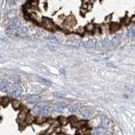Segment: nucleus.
Listing matches in <instances>:
<instances>
[{
    "instance_id": "5",
    "label": "nucleus",
    "mask_w": 135,
    "mask_h": 135,
    "mask_svg": "<svg viewBox=\"0 0 135 135\" xmlns=\"http://www.w3.org/2000/svg\"><path fill=\"white\" fill-rule=\"evenodd\" d=\"M11 94L14 97H19L22 95V88L19 85H14L12 88Z\"/></svg>"
},
{
    "instance_id": "6",
    "label": "nucleus",
    "mask_w": 135,
    "mask_h": 135,
    "mask_svg": "<svg viewBox=\"0 0 135 135\" xmlns=\"http://www.w3.org/2000/svg\"><path fill=\"white\" fill-rule=\"evenodd\" d=\"M95 42L96 41L95 40H88V41L83 42V46L85 48H87V49H95Z\"/></svg>"
},
{
    "instance_id": "11",
    "label": "nucleus",
    "mask_w": 135,
    "mask_h": 135,
    "mask_svg": "<svg viewBox=\"0 0 135 135\" xmlns=\"http://www.w3.org/2000/svg\"><path fill=\"white\" fill-rule=\"evenodd\" d=\"M27 112H28V110H22V111L19 113V115H18V120L19 121H24L26 119V117H27Z\"/></svg>"
},
{
    "instance_id": "2",
    "label": "nucleus",
    "mask_w": 135,
    "mask_h": 135,
    "mask_svg": "<svg viewBox=\"0 0 135 135\" xmlns=\"http://www.w3.org/2000/svg\"><path fill=\"white\" fill-rule=\"evenodd\" d=\"M21 27V22L18 18H13L10 20V22H9V27L8 28L10 29H13V30L16 31L18 30V28Z\"/></svg>"
},
{
    "instance_id": "9",
    "label": "nucleus",
    "mask_w": 135,
    "mask_h": 135,
    "mask_svg": "<svg viewBox=\"0 0 135 135\" xmlns=\"http://www.w3.org/2000/svg\"><path fill=\"white\" fill-rule=\"evenodd\" d=\"M9 89V84L6 80H0V90L2 91L7 92Z\"/></svg>"
},
{
    "instance_id": "13",
    "label": "nucleus",
    "mask_w": 135,
    "mask_h": 135,
    "mask_svg": "<svg viewBox=\"0 0 135 135\" xmlns=\"http://www.w3.org/2000/svg\"><path fill=\"white\" fill-rule=\"evenodd\" d=\"M102 46H103L104 47L110 48L112 46V43L108 38H105V39H103V41H102Z\"/></svg>"
},
{
    "instance_id": "27",
    "label": "nucleus",
    "mask_w": 135,
    "mask_h": 135,
    "mask_svg": "<svg viewBox=\"0 0 135 135\" xmlns=\"http://www.w3.org/2000/svg\"><path fill=\"white\" fill-rule=\"evenodd\" d=\"M57 135H63V134H57Z\"/></svg>"
},
{
    "instance_id": "28",
    "label": "nucleus",
    "mask_w": 135,
    "mask_h": 135,
    "mask_svg": "<svg viewBox=\"0 0 135 135\" xmlns=\"http://www.w3.org/2000/svg\"><path fill=\"white\" fill-rule=\"evenodd\" d=\"M1 119H1V118H0V121H1Z\"/></svg>"
},
{
    "instance_id": "7",
    "label": "nucleus",
    "mask_w": 135,
    "mask_h": 135,
    "mask_svg": "<svg viewBox=\"0 0 135 135\" xmlns=\"http://www.w3.org/2000/svg\"><path fill=\"white\" fill-rule=\"evenodd\" d=\"M65 107H66V104L63 103V102H58V103H56L53 105V109L56 111H61Z\"/></svg>"
},
{
    "instance_id": "8",
    "label": "nucleus",
    "mask_w": 135,
    "mask_h": 135,
    "mask_svg": "<svg viewBox=\"0 0 135 135\" xmlns=\"http://www.w3.org/2000/svg\"><path fill=\"white\" fill-rule=\"evenodd\" d=\"M27 101L31 104H37L40 101V97L36 95H32L27 97Z\"/></svg>"
},
{
    "instance_id": "22",
    "label": "nucleus",
    "mask_w": 135,
    "mask_h": 135,
    "mask_svg": "<svg viewBox=\"0 0 135 135\" xmlns=\"http://www.w3.org/2000/svg\"><path fill=\"white\" fill-rule=\"evenodd\" d=\"M59 123L61 124H64V125H65V124L68 123V119H65V118L64 117H60L59 118Z\"/></svg>"
},
{
    "instance_id": "4",
    "label": "nucleus",
    "mask_w": 135,
    "mask_h": 135,
    "mask_svg": "<svg viewBox=\"0 0 135 135\" xmlns=\"http://www.w3.org/2000/svg\"><path fill=\"white\" fill-rule=\"evenodd\" d=\"M51 108L49 106V105L45 104V105L42 106V108L41 109V110H40L39 115H41L42 116H48L49 115H51Z\"/></svg>"
},
{
    "instance_id": "21",
    "label": "nucleus",
    "mask_w": 135,
    "mask_h": 135,
    "mask_svg": "<svg viewBox=\"0 0 135 135\" xmlns=\"http://www.w3.org/2000/svg\"><path fill=\"white\" fill-rule=\"evenodd\" d=\"M46 121L44 117H38L37 119H35V122L38 124H44V122Z\"/></svg>"
},
{
    "instance_id": "18",
    "label": "nucleus",
    "mask_w": 135,
    "mask_h": 135,
    "mask_svg": "<svg viewBox=\"0 0 135 135\" xmlns=\"http://www.w3.org/2000/svg\"><path fill=\"white\" fill-rule=\"evenodd\" d=\"M9 102H10V99L8 98V97H3V98L2 99V100H1L2 105H3V106H4V107H6L7 105L9 104Z\"/></svg>"
},
{
    "instance_id": "12",
    "label": "nucleus",
    "mask_w": 135,
    "mask_h": 135,
    "mask_svg": "<svg viewBox=\"0 0 135 135\" xmlns=\"http://www.w3.org/2000/svg\"><path fill=\"white\" fill-rule=\"evenodd\" d=\"M27 34V27H20L18 28V35L21 37H25Z\"/></svg>"
},
{
    "instance_id": "10",
    "label": "nucleus",
    "mask_w": 135,
    "mask_h": 135,
    "mask_svg": "<svg viewBox=\"0 0 135 135\" xmlns=\"http://www.w3.org/2000/svg\"><path fill=\"white\" fill-rule=\"evenodd\" d=\"M121 42V37L119 35H116L111 41V43L114 46H118Z\"/></svg>"
},
{
    "instance_id": "17",
    "label": "nucleus",
    "mask_w": 135,
    "mask_h": 135,
    "mask_svg": "<svg viewBox=\"0 0 135 135\" xmlns=\"http://www.w3.org/2000/svg\"><path fill=\"white\" fill-rule=\"evenodd\" d=\"M67 108H68V110L70 112V113H75V112H76L78 110V107L75 105H68Z\"/></svg>"
},
{
    "instance_id": "1",
    "label": "nucleus",
    "mask_w": 135,
    "mask_h": 135,
    "mask_svg": "<svg viewBox=\"0 0 135 135\" xmlns=\"http://www.w3.org/2000/svg\"><path fill=\"white\" fill-rule=\"evenodd\" d=\"M41 24H42L43 27L47 29V30L53 31V30H55V28H56L53 22L51 19H49V18H43V19L41 20Z\"/></svg>"
},
{
    "instance_id": "24",
    "label": "nucleus",
    "mask_w": 135,
    "mask_h": 135,
    "mask_svg": "<svg viewBox=\"0 0 135 135\" xmlns=\"http://www.w3.org/2000/svg\"><path fill=\"white\" fill-rule=\"evenodd\" d=\"M8 2L10 5H15L18 2V0H8Z\"/></svg>"
},
{
    "instance_id": "25",
    "label": "nucleus",
    "mask_w": 135,
    "mask_h": 135,
    "mask_svg": "<svg viewBox=\"0 0 135 135\" xmlns=\"http://www.w3.org/2000/svg\"><path fill=\"white\" fill-rule=\"evenodd\" d=\"M48 39L49 40H51V41H57L58 40L56 38V37L54 36H51V37H48Z\"/></svg>"
},
{
    "instance_id": "19",
    "label": "nucleus",
    "mask_w": 135,
    "mask_h": 135,
    "mask_svg": "<svg viewBox=\"0 0 135 135\" xmlns=\"http://www.w3.org/2000/svg\"><path fill=\"white\" fill-rule=\"evenodd\" d=\"M93 135H105V131L102 129H98L93 133Z\"/></svg>"
},
{
    "instance_id": "16",
    "label": "nucleus",
    "mask_w": 135,
    "mask_h": 135,
    "mask_svg": "<svg viewBox=\"0 0 135 135\" xmlns=\"http://www.w3.org/2000/svg\"><path fill=\"white\" fill-rule=\"evenodd\" d=\"M12 105H13V108L14 109V110H18L21 107V103L18 100H14L12 101Z\"/></svg>"
},
{
    "instance_id": "15",
    "label": "nucleus",
    "mask_w": 135,
    "mask_h": 135,
    "mask_svg": "<svg viewBox=\"0 0 135 135\" xmlns=\"http://www.w3.org/2000/svg\"><path fill=\"white\" fill-rule=\"evenodd\" d=\"M25 121L27 124H30L32 123H33L35 121V118L33 117V115H27V117L25 119Z\"/></svg>"
},
{
    "instance_id": "3",
    "label": "nucleus",
    "mask_w": 135,
    "mask_h": 135,
    "mask_svg": "<svg viewBox=\"0 0 135 135\" xmlns=\"http://www.w3.org/2000/svg\"><path fill=\"white\" fill-rule=\"evenodd\" d=\"M79 111L80 113V115L84 118H85V119H90V118H91V116H92V112H91V110H90L88 107H85V106L80 107V108L79 109Z\"/></svg>"
},
{
    "instance_id": "26",
    "label": "nucleus",
    "mask_w": 135,
    "mask_h": 135,
    "mask_svg": "<svg viewBox=\"0 0 135 135\" xmlns=\"http://www.w3.org/2000/svg\"><path fill=\"white\" fill-rule=\"evenodd\" d=\"M55 96H58L59 98H61V97H63V95H60V94H55Z\"/></svg>"
},
{
    "instance_id": "14",
    "label": "nucleus",
    "mask_w": 135,
    "mask_h": 135,
    "mask_svg": "<svg viewBox=\"0 0 135 135\" xmlns=\"http://www.w3.org/2000/svg\"><path fill=\"white\" fill-rule=\"evenodd\" d=\"M110 124V121L106 117H102L101 118V126L103 128H107Z\"/></svg>"
},
{
    "instance_id": "20",
    "label": "nucleus",
    "mask_w": 135,
    "mask_h": 135,
    "mask_svg": "<svg viewBox=\"0 0 135 135\" xmlns=\"http://www.w3.org/2000/svg\"><path fill=\"white\" fill-rule=\"evenodd\" d=\"M129 35L131 38L133 39H135V27H131L129 31Z\"/></svg>"
},
{
    "instance_id": "23",
    "label": "nucleus",
    "mask_w": 135,
    "mask_h": 135,
    "mask_svg": "<svg viewBox=\"0 0 135 135\" xmlns=\"http://www.w3.org/2000/svg\"><path fill=\"white\" fill-rule=\"evenodd\" d=\"M39 81H41L42 84L44 85H51V82H50L49 80H47L44 79V78H39Z\"/></svg>"
}]
</instances>
